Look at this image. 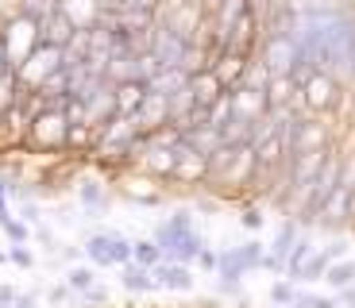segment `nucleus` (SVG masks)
Listing matches in <instances>:
<instances>
[{
	"instance_id": "obj_1",
	"label": "nucleus",
	"mask_w": 355,
	"mask_h": 308,
	"mask_svg": "<svg viewBox=\"0 0 355 308\" xmlns=\"http://www.w3.org/2000/svg\"><path fill=\"white\" fill-rule=\"evenodd\" d=\"M155 24L174 31L186 43L209 46V16H205L201 0H162L155 8Z\"/></svg>"
},
{
	"instance_id": "obj_2",
	"label": "nucleus",
	"mask_w": 355,
	"mask_h": 308,
	"mask_svg": "<svg viewBox=\"0 0 355 308\" xmlns=\"http://www.w3.org/2000/svg\"><path fill=\"white\" fill-rule=\"evenodd\" d=\"M66 120L62 105H43L27 116V127H24V143H31L35 150H62L66 147Z\"/></svg>"
},
{
	"instance_id": "obj_3",
	"label": "nucleus",
	"mask_w": 355,
	"mask_h": 308,
	"mask_svg": "<svg viewBox=\"0 0 355 308\" xmlns=\"http://www.w3.org/2000/svg\"><path fill=\"white\" fill-rule=\"evenodd\" d=\"M340 93H344V81L329 70H313L309 78L297 85V105L305 116H329L340 105Z\"/></svg>"
},
{
	"instance_id": "obj_4",
	"label": "nucleus",
	"mask_w": 355,
	"mask_h": 308,
	"mask_svg": "<svg viewBox=\"0 0 355 308\" xmlns=\"http://www.w3.org/2000/svg\"><path fill=\"white\" fill-rule=\"evenodd\" d=\"M0 39H4V51H8V62H12V70H16L19 62L27 58V54L39 46V19L24 16V12H12L4 24H0Z\"/></svg>"
},
{
	"instance_id": "obj_5",
	"label": "nucleus",
	"mask_w": 355,
	"mask_h": 308,
	"mask_svg": "<svg viewBox=\"0 0 355 308\" xmlns=\"http://www.w3.org/2000/svg\"><path fill=\"white\" fill-rule=\"evenodd\" d=\"M62 66V51L58 46H46V43H39L35 51L27 54L24 62H19L16 70V81H19V89H27V93H35L39 85H43V78H51L54 70Z\"/></svg>"
},
{
	"instance_id": "obj_6",
	"label": "nucleus",
	"mask_w": 355,
	"mask_h": 308,
	"mask_svg": "<svg viewBox=\"0 0 355 308\" xmlns=\"http://www.w3.org/2000/svg\"><path fill=\"white\" fill-rule=\"evenodd\" d=\"M255 54L266 70H270V78H275V73H290L293 66H297V43H293L290 35H263L255 46Z\"/></svg>"
},
{
	"instance_id": "obj_7",
	"label": "nucleus",
	"mask_w": 355,
	"mask_h": 308,
	"mask_svg": "<svg viewBox=\"0 0 355 308\" xmlns=\"http://www.w3.org/2000/svg\"><path fill=\"white\" fill-rule=\"evenodd\" d=\"M205 177H209V158H205V154H197L186 139H178L174 143V174H170V181L205 185Z\"/></svg>"
},
{
	"instance_id": "obj_8",
	"label": "nucleus",
	"mask_w": 355,
	"mask_h": 308,
	"mask_svg": "<svg viewBox=\"0 0 355 308\" xmlns=\"http://www.w3.org/2000/svg\"><path fill=\"white\" fill-rule=\"evenodd\" d=\"M228 105H232V116H240V120H263L266 116V97H263V89H251L243 85V81H236V85L228 89Z\"/></svg>"
},
{
	"instance_id": "obj_9",
	"label": "nucleus",
	"mask_w": 355,
	"mask_h": 308,
	"mask_svg": "<svg viewBox=\"0 0 355 308\" xmlns=\"http://www.w3.org/2000/svg\"><path fill=\"white\" fill-rule=\"evenodd\" d=\"M147 51H151L155 58L162 62V66H178V70H182V58H186L189 43H186V39H178L174 31H166V27L155 24V27H151V43H147Z\"/></svg>"
},
{
	"instance_id": "obj_10",
	"label": "nucleus",
	"mask_w": 355,
	"mask_h": 308,
	"mask_svg": "<svg viewBox=\"0 0 355 308\" xmlns=\"http://www.w3.org/2000/svg\"><path fill=\"white\" fill-rule=\"evenodd\" d=\"M139 174L155 177V181H170L174 174V147H155V143L143 139V154H139Z\"/></svg>"
},
{
	"instance_id": "obj_11",
	"label": "nucleus",
	"mask_w": 355,
	"mask_h": 308,
	"mask_svg": "<svg viewBox=\"0 0 355 308\" xmlns=\"http://www.w3.org/2000/svg\"><path fill=\"white\" fill-rule=\"evenodd\" d=\"M248 58H251V54L232 51V46H220V51H213V58H209V70L220 78L224 89H232L236 81L243 78V66H248Z\"/></svg>"
},
{
	"instance_id": "obj_12",
	"label": "nucleus",
	"mask_w": 355,
	"mask_h": 308,
	"mask_svg": "<svg viewBox=\"0 0 355 308\" xmlns=\"http://www.w3.org/2000/svg\"><path fill=\"white\" fill-rule=\"evenodd\" d=\"M155 282L159 289H170V293H189L193 289V266L186 262H174V258H162L159 266H151Z\"/></svg>"
},
{
	"instance_id": "obj_13",
	"label": "nucleus",
	"mask_w": 355,
	"mask_h": 308,
	"mask_svg": "<svg viewBox=\"0 0 355 308\" xmlns=\"http://www.w3.org/2000/svg\"><path fill=\"white\" fill-rule=\"evenodd\" d=\"M135 123H139V132H151V127H159V123H170V100L166 93H143L139 108H135Z\"/></svg>"
},
{
	"instance_id": "obj_14",
	"label": "nucleus",
	"mask_w": 355,
	"mask_h": 308,
	"mask_svg": "<svg viewBox=\"0 0 355 308\" xmlns=\"http://www.w3.org/2000/svg\"><path fill=\"white\" fill-rule=\"evenodd\" d=\"M186 89H189V97H193L197 108H209V105H213V100L224 93L220 78H216L209 66H205V70H193V73H189V78H186Z\"/></svg>"
},
{
	"instance_id": "obj_15",
	"label": "nucleus",
	"mask_w": 355,
	"mask_h": 308,
	"mask_svg": "<svg viewBox=\"0 0 355 308\" xmlns=\"http://www.w3.org/2000/svg\"><path fill=\"white\" fill-rule=\"evenodd\" d=\"M73 31H78V27H73V24H70V19H66L58 8H51L43 19H39V43L58 46V51H62V46L73 39Z\"/></svg>"
},
{
	"instance_id": "obj_16",
	"label": "nucleus",
	"mask_w": 355,
	"mask_h": 308,
	"mask_svg": "<svg viewBox=\"0 0 355 308\" xmlns=\"http://www.w3.org/2000/svg\"><path fill=\"white\" fill-rule=\"evenodd\" d=\"M54 8L62 12L78 31H89V27L101 24V4L97 0H54Z\"/></svg>"
},
{
	"instance_id": "obj_17",
	"label": "nucleus",
	"mask_w": 355,
	"mask_h": 308,
	"mask_svg": "<svg viewBox=\"0 0 355 308\" xmlns=\"http://www.w3.org/2000/svg\"><path fill=\"white\" fill-rule=\"evenodd\" d=\"M108 116H116V100H112V85L105 81V85H97V89L85 97V123L101 127Z\"/></svg>"
},
{
	"instance_id": "obj_18",
	"label": "nucleus",
	"mask_w": 355,
	"mask_h": 308,
	"mask_svg": "<svg viewBox=\"0 0 355 308\" xmlns=\"http://www.w3.org/2000/svg\"><path fill=\"white\" fill-rule=\"evenodd\" d=\"M143 93H147V81H135V78H128V81H116V85H112L116 112H120V116H135V108H139Z\"/></svg>"
},
{
	"instance_id": "obj_19",
	"label": "nucleus",
	"mask_w": 355,
	"mask_h": 308,
	"mask_svg": "<svg viewBox=\"0 0 355 308\" xmlns=\"http://www.w3.org/2000/svg\"><path fill=\"white\" fill-rule=\"evenodd\" d=\"M120 285L132 293H159V282H155V273L139 262H124L120 266Z\"/></svg>"
},
{
	"instance_id": "obj_20",
	"label": "nucleus",
	"mask_w": 355,
	"mask_h": 308,
	"mask_svg": "<svg viewBox=\"0 0 355 308\" xmlns=\"http://www.w3.org/2000/svg\"><path fill=\"white\" fill-rule=\"evenodd\" d=\"M216 278H220V285H240V278L248 270H243V262H240V251L236 246H228V251H216Z\"/></svg>"
},
{
	"instance_id": "obj_21",
	"label": "nucleus",
	"mask_w": 355,
	"mask_h": 308,
	"mask_svg": "<svg viewBox=\"0 0 355 308\" xmlns=\"http://www.w3.org/2000/svg\"><path fill=\"white\" fill-rule=\"evenodd\" d=\"M320 282L329 285L332 293L344 289V285H352L355 282V258L344 255V258H336V262H329V266H324V273H320Z\"/></svg>"
},
{
	"instance_id": "obj_22",
	"label": "nucleus",
	"mask_w": 355,
	"mask_h": 308,
	"mask_svg": "<svg viewBox=\"0 0 355 308\" xmlns=\"http://www.w3.org/2000/svg\"><path fill=\"white\" fill-rule=\"evenodd\" d=\"M263 97H266V105H270V108H282V105H290V100L297 97V85H293L290 73H275V78L266 81Z\"/></svg>"
},
{
	"instance_id": "obj_23",
	"label": "nucleus",
	"mask_w": 355,
	"mask_h": 308,
	"mask_svg": "<svg viewBox=\"0 0 355 308\" xmlns=\"http://www.w3.org/2000/svg\"><path fill=\"white\" fill-rule=\"evenodd\" d=\"M313 251H317V246H313V239H309V231H297V235H293V243H290V251H286V278H290L293 282V273L302 270V262L305 258L313 255Z\"/></svg>"
},
{
	"instance_id": "obj_24",
	"label": "nucleus",
	"mask_w": 355,
	"mask_h": 308,
	"mask_svg": "<svg viewBox=\"0 0 355 308\" xmlns=\"http://www.w3.org/2000/svg\"><path fill=\"white\" fill-rule=\"evenodd\" d=\"M186 78L189 73L186 70H178V66H162L159 73H151V78H147V89H151V93H178V89H186Z\"/></svg>"
},
{
	"instance_id": "obj_25",
	"label": "nucleus",
	"mask_w": 355,
	"mask_h": 308,
	"mask_svg": "<svg viewBox=\"0 0 355 308\" xmlns=\"http://www.w3.org/2000/svg\"><path fill=\"white\" fill-rule=\"evenodd\" d=\"M182 139H186L189 147L197 150V154H205V158H209V154H213V150L220 147V132H216V127H209V123H201V127H189V132H182Z\"/></svg>"
},
{
	"instance_id": "obj_26",
	"label": "nucleus",
	"mask_w": 355,
	"mask_h": 308,
	"mask_svg": "<svg viewBox=\"0 0 355 308\" xmlns=\"http://www.w3.org/2000/svg\"><path fill=\"white\" fill-rule=\"evenodd\" d=\"M78 197H81V204H85V212L89 216H101V212H105V185L101 181H93V177H85V181L78 185Z\"/></svg>"
},
{
	"instance_id": "obj_27",
	"label": "nucleus",
	"mask_w": 355,
	"mask_h": 308,
	"mask_svg": "<svg viewBox=\"0 0 355 308\" xmlns=\"http://www.w3.org/2000/svg\"><path fill=\"white\" fill-rule=\"evenodd\" d=\"M93 139H97V127L93 123H70L62 150H85V154H93Z\"/></svg>"
},
{
	"instance_id": "obj_28",
	"label": "nucleus",
	"mask_w": 355,
	"mask_h": 308,
	"mask_svg": "<svg viewBox=\"0 0 355 308\" xmlns=\"http://www.w3.org/2000/svg\"><path fill=\"white\" fill-rule=\"evenodd\" d=\"M162 258H166V255H162V246L155 243L151 235H147V239H132V262H139V266L151 270V266L162 262Z\"/></svg>"
},
{
	"instance_id": "obj_29",
	"label": "nucleus",
	"mask_w": 355,
	"mask_h": 308,
	"mask_svg": "<svg viewBox=\"0 0 355 308\" xmlns=\"http://www.w3.org/2000/svg\"><path fill=\"white\" fill-rule=\"evenodd\" d=\"M105 251H108V262L112 266L132 262V239L120 235V231H105Z\"/></svg>"
},
{
	"instance_id": "obj_30",
	"label": "nucleus",
	"mask_w": 355,
	"mask_h": 308,
	"mask_svg": "<svg viewBox=\"0 0 355 308\" xmlns=\"http://www.w3.org/2000/svg\"><path fill=\"white\" fill-rule=\"evenodd\" d=\"M297 231H302V224L293 220V216H290V220H282L275 243L266 246V255H270V258H282V262H286V251H290V243H293V235H297Z\"/></svg>"
},
{
	"instance_id": "obj_31",
	"label": "nucleus",
	"mask_w": 355,
	"mask_h": 308,
	"mask_svg": "<svg viewBox=\"0 0 355 308\" xmlns=\"http://www.w3.org/2000/svg\"><path fill=\"white\" fill-rule=\"evenodd\" d=\"M81 251H85V258H89V266H101V270H108V251H105V231H93V235L85 239V246H81Z\"/></svg>"
},
{
	"instance_id": "obj_32",
	"label": "nucleus",
	"mask_w": 355,
	"mask_h": 308,
	"mask_svg": "<svg viewBox=\"0 0 355 308\" xmlns=\"http://www.w3.org/2000/svg\"><path fill=\"white\" fill-rule=\"evenodd\" d=\"M243 85H251V89H266V81H270V70H266L263 62H259V54H251L248 58V66H243Z\"/></svg>"
},
{
	"instance_id": "obj_33",
	"label": "nucleus",
	"mask_w": 355,
	"mask_h": 308,
	"mask_svg": "<svg viewBox=\"0 0 355 308\" xmlns=\"http://www.w3.org/2000/svg\"><path fill=\"white\" fill-rule=\"evenodd\" d=\"M19 93H24V89H19L16 73H12V70H8V73H0V116H4L12 105H16Z\"/></svg>"
},
{
	"instance_id": "obj_34",
	"label": "nucleus",
	"mask_w": 355,
	"mask_h": 308,
	"mask_svg": "<svg viewBox=\"0 0 355 308\" xmlns=\"http://www.w3.org/2000/svg\"><path fill=\"white\" fill-rule=\"evenodd\" d=\"M66 285H70L73 293H85L89 285H97V270H93V266H70V273H66Z\"/></svg>"
},
{
	"instance_id": "obj_35",
	"label": "nucleus",
	"mask_w": 355,
	"mask_h": 308,
	"mask_svg": "<svg viewBox=\"0 0 355 308\" xmlns=\"http://www.w3.org/2000/svg\"><path fill=\"white\" fill-rule=\"evenodd\" d=\"M236 251H240L243 270H259V266H263V251H266V246L259 243V239H248V243H243V246H236Z\"/></svg>"
},
{
	"instance_id": "obj_36",
	"label": "nucleus",
	"mask_w": 355,
	"mask_h": 308,
	"mask_svg": "<svg viewBox=\"0 0 355 308\" xmlns=\"http://www.w3.org/2000/svg\"><path fill=\"white\" fill-rule=\"evenodd\" d=\"M290 308H340V300H336V293H332V297H320V293H297Z\"/></svg>"
},
{
	"instance_id": "obj_37",
	"label": "nucleus",
	"mask_w": 355,
	"mask_h": 308,
	"mask_svg": "<svg viewBox=\"0 0 355 308\" xmlns=\"http://www.w3.org/2000/svg\"><path fill=\"white\" fill-rule=\"evenodd\" d=\"M293 297H297V289H293L290 278H286V282H275V285H270V305L290 308V305H293Z\"/></svg>"
},
{
	"instance_id": "obj_38",
	"label": "nucleus",
	"mask_w": 355,
	"mask_h": 308,
	"mask_svg": "<svg viewBox=\"0 0 355 308\" xmlns=\"http://www.w3.org/2000/svg\"><path fill=\"white\" fill-rule=\"evenodd\" d=\"M4 228V235H8V243H27L31 239V231H27V224L24 220H16V216H8V220L0 224Z\"/></svg>"
},
{
	"instance_id": "obj_39",
	"label": "nucleus",
	"mask_w": 355,
	"mask_h": 308,
	"mask_svg": "<svg viewBox=\"0 0 355 308\" xmlns=\"http://www.w3.org/2000/svg\"><path fill=\"white\" fill-rule=\"evenodd\" d=\"M340 189H355V154H340Z\"/></svg>"
},
{
	"instance_id": "obj_40",
	"label": "nucleus",
	"mask_w": 355,
	"mask_h": 308,
	"mask_svg": "<svg viewBox=\"0 0 355 308\" xmlns=\"http://www.w3.org/2000/svg\"><path fill=\"white\" fill-rule=\"evenodd\" d=\"M8 262H16L19 270H31V266H35V255H31V251H27L24 243H12V251H8Z\"/></svg>"
},
{
	"instance_id": "obj_41",
	"label": "nucleus",
	"mask_w": 355,
	"mask_h": 308,
	"mask_svg": "<svg viewBox=\"0 0 355 308\" xmlns=\"http://www.w3.org/2000/svg\"><path fill=\"white\" fill-rule=\"evenodd\" d=\"M240 224H243L248 231H259L266 220H263V212H259L255 204H248V208H240Z\"/></svg>"
},
{
	"instance_id": "obj_42",
	"label": "nucleus",
	"mask_w": 355,
	"mask_h": 308,
	"mask_svg": "<svg viewBox=\"0 0 355 308\" xmlns=\"http://www.w3.org/2000/svg\"><path fill=\"white\" fill-rule=\"evenodd\" d=\"M170 228H178V231H189V228H193V212H189V208H178V212H170Z\"/></svg>"
},
{
	"instance_id": "obj_43",
	"label": "nucleus",
	"mask_w": 355,
	"mask_h": 308,
	"mask_svg": "<svg viewBox=\"0 0 355 308\" xmlns=\"http://www.w3.org/2000/svg\"><path fill=\"white\" fill-rule=\"evenodd\" d=\"M193 266H201V270H209V273H213V270H216V251H213V246H209V243H205L201 251H197Z\"/></svg>"
},
{
	"instance_id": "obj_44",
	"label": "nucleus",
	"mask_w": 355,
	"mask_h": 308,
	"mask_svg": "<svg viewBox=\"0 0 355 308\" xmlns=\"http://www.w3.org/2000/svg\"><path fill=\"white\" fill-rule=\"evenodd\" d=\"M19 220H24V224H43V216H39V204H35V201H27V197H24V208H19Z\"/></svg>"
},
{
	"instance_id": "obj_45",
	"label": "nucleus",
	"mask_w": 355,
	"mask_h": 308,
	"mask_svg": "<svg viewBox=\"0 0 355 308\" xmlns=\"http://www.w3.org/2000/svg\"><path fill=\"white\" fill-rule=\"evenodd\" d=\"M347 251H352V243H347V239H332V243H329V246H324V255H329V258H332V262H336V258H344V255H347Z\"/></svg>"
},
{
	"instance_id": "obj_46",
	"label": "nucleus",
	"mask_w": 355,
	"mask_h": 308,
	"mask_svg": "<svg viewBox=\"0 0 355 308\" xmlns=\"http://www.w3.org/2000/svg\"><path fill=\"white\" fill-rule=\"evenodd\" d=\"M70 297H73V289H70V285H54V289L46 293V300H51L54 308H58V305H66Z\"/></svg>"
},
{
	"instance_id": "obj_47",
	"label": "nucleus",
	"mask_w": 355,
	"mask_h": 308,
	"mask_svg": "<svg viewBox=\"0 0 355 308\" xmlns=\"http://www.w3.org/2000/svg\"><path fill=\"white\" fill-rule=\"evenodd\" d=\"M81 300H85V305H108V293L101 289V285H89V289L81 293Z\"/></svg>"
},
{
	"instance_id": "obj_48",
	"label": "nucleus",
	"mask_w": 355,
	"mask_h": 308,
	"mask_svg": "<svg viewBox=\"0 0 355 308\" xmlns=\"http://www.w3.org/2000/svg\"><path fill=\"white\" fill-rule=\"evenodd\" d=\"M12 308H39V297H35V293H16Z\"/></svg>"
},
{
	"instance_id": "obj_49",
	"label": "nucleus",
	"mask_w": 355,
	"mask_h": 308,
	"mask_svg": "<svg viewBox=\"0 0 355 308\" xmlns=\"http://www.w3.org/2000/svg\"><path fill=\"white\" fill-rule=\"evenodd\" d=\"M16 293H19V289H12V285H0V308H12Z\"/></svg>"
},
{
	"instance_id": "obj_50",
	"label": "nucleus",
	"mask_w": 355,
	"mask_h": 308,
	"mask_svg": "<svg viewBox=\"0 0 355 308\" xmlns=\"http://www.w3.org/2000/svg\"><path fill=\"white\" fill-rule=\"evenodd\" d=\"M344 220H355V189H347V201H344Z\"/></svg>"
},
{
	"instance_id": "obj_51",
	"label": "nucleus",
	"mask_w": 355,
	"mask_h": 308,
	"mask_svg": "<svg viewBox=\"0 0 355 308\" xmlns=\"http://www.w3.org/2000/svg\"><path fill=\"white\" fill-rule=\"evenodd\" d=\"M12 185H16V177L0 174V197H8V193H12Z\"/></svg>"
},
{
	"instance_id": "obj_52",
	"label": "nucleus",
	"mask_w": 355,
	"mask_h": 308,
	"mask_svg": "<svg viewBox=\"0 0 355 308\" xmlns=\"http://www.w3.org/2000/svg\"><path fill=\"white\" fill-rule=\"evenodd\" d=\"M12 62H8V51H4V39H0V73H8Z\"/></svg>"
},
{
	"instance_id": "obj_53",
	"label": "nucleus",
	"mask_w": 355,
	"mask_h": 308,
	"mask_svg": "<svg viewBox=\"0 0 355 308\" xmlns=\"http://www.w3.org/2000/svg\"><path fill=\"white\" fill-rule=\"evenodd\" d=\"M220 4H224V0H201V8H205V16H213V12L220 8Z\"/></svg>"
},
{
	"instance_id": "obj_54",
	"label": "nucleus",
	"mask_w": 355,
	"mask_h": 308,
	"mask_svg": "<svg viewBox=\"0 0 355 308\" xmlns=\"http://www.w3.org/2000/svg\"><path fill=\"white\" fill-rule=\"evenodd\" d=\"M97 4H101V12H116L124 0H97Z\"/></svg>"
}]
</instances>
